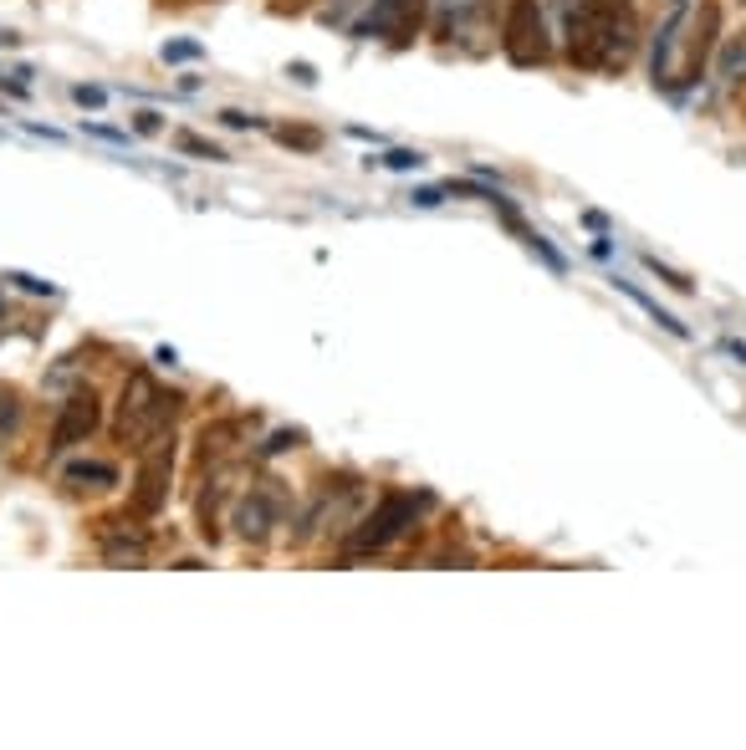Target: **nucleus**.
<instances>
[{
    "label": "nucleus",
    "instance_id": "9b49d317",
    "mask_svg": "<svg viewBox=\"0 0 746 750\" xmlns=\"http://www.w3.org/2000/svg\"><path fill=\"white\" fill-rule=\"evenodd\" d=\"M716 77L726 82V87H742V82H746V31H742V37H732L726 46H721Z\"/></svg>",
    "mask_w": 746,
    "mask_h": 750
},
{
    "label": "nucleus",
    "instance_id": "1a4fd4ad",
    "mask_svg": "<svg viewBox=\"0 0 746 750\" xmlns=\"http://www.w3.org/2000/svg\"><path fill=\"white\" fill-rule=\"evenodd\" d=\"M103 552H107V562H144L148 537H144V531H118V521H107Z\"/></svg>",
    "mask_w": 746,
    "mask_h": 750
},
{
    "label": "nucleus",
    "instance_id": "2eb2a0df",
    "mask_svg": "<svg viewBox=\"0 0 746 750\" xmlns=\"http://www.w3.org/2000/svg\"><path fill=\"white\" fill-rule=\"evenodd\" d=\"M277 138L287 148H322V133H312V128H277Z\"/></svg>",
    "mask_w": 746,
    "mask_h": 750
},
{
    "label": "nucleus",
    "instance_id": "39448f33",
    "mask_svg": "<svg viewBox=\"0 0 746 750\" xmlns=\"http://www.w3.org/2000/svg\"><path fill=\"white\" fill-rule=\"evenodd\" d=\"M169 470H174V439L159 435L148 445L144 465H138V480H134V511L138 515H159L164 500H169Z\"/></svg>",
    "mask_w": 746,
    "mask_h": 750
},
{
    "label": "nucleus",
    "instance_id": "4be33fe9",
    "mask_svg": "<svg viewBox=\"0 0 746 750\" xmlns=\"http://www.w3.org/2000/svg\"><path fill=\"white\" fill-rule=\"evenodd\" d=\"M87 133H93V138H107V144H128V133L103 128V123H87Z\"/></svg>",
    "mask_w": 746,
    "mask_h": 750
},
{
    "label": "nucleus",
    "instance_id": "412c9836",
    "mask_svg": "<svg viewBox=\"0 0 746 750\" xmlns=\"http://www.w3.org/2000/svg\"><path fill=\"white\" fill-rule=\"evenodd\" d=\"M72 97H77L82 107H103V103H107L103 87H72Z\"/></svg>",
    "mask_w": 746,
    "mask_h": 750
},
{
    "label": "nucleus",
    "instance_id": "0eeeda50",
    "mask_svg": "<svg viewBox=\"0 0 746 750\" xmlns=\"http://www.w3.org/2000/svg\"><path fill=\"white\" fill-rule=\"evenodd\" d=\"M419 11H425V0H373V11L363 15L359 37H388V41H410L414 27H419Z\"/></svg>",
    "mask_w": 746,
    "mask_h": 750
},
{
    "label": "nucleus",
    "instance_id": "9d476101",
    "mask_svg": "<svg viewBox=\"0 0 746 750\" xmlns=\"http://www.w3.org/2000/svg\"><path fill=\"white\" fill-rule=\"evenodd\" d=\"M480 11H486V0H435V37H455Z\"/></svg>",
    "mask_w": 746,
    "mask_h": 750
},
{
    "label": "nucleus",
    "instance_id": "393cba45",
    "mask_svg": "<svg viewBox=\"0 0 746 750\" xmlns=\"http://www.w3.org/2000/svg\"><path fill=\"white\" fill-rule=\"evenodd\" d=\"M138 133H159V113H138Z\"/></svg>",
    "mask_w": 746,
    "mask_h": 750
},
{
    "label": "nucleus",
    "instance_id": "423d86ee",
    "mask_svg": "<svg viewBox=\"0 0 746 750\" xmlns=\"http://www.w3.org/2000/svg\"><path fill=\"white\" fill-rule=\"evenodd\" d=\"M97 424H103V404H97L93 388H82L62 404L56 414V429H52V449H72V445H87L97 435Z\"/></svg>",
    "mask_w": 746,
    "mask_h": 750
},
{
    "label": "nucleus",
    "instance_id": "6e6552de",
    "mask_svg": "<svg viewBox=\"0 0 746 750\" xmlns=\"http://www.w3.org/2000/svg\"><path fill=\"white\" fill-rule=\"evenodd\" d=\"M277 515H281V500L271 496V490H256V496H246L236 506V527L246 541H261L271 527H277Z\"/></svg>",
    "mask_w": 746,
    "mask_h": 750
},
{
    "label": "nucleus",
    "instance_id": "7ed1b4c3",
    "mask_svg": "<svg viewBox=\"0 0 746 750\" xmlns=\"http://www.w3.org/2000/svg\"><path fill=\"white\" fill-rule=\"evenodd\" d=\"M429 506V496L419 490H388L369 515H363V527L348 537V556H369V552H384L394 537H404V527H414V515Z\"/></svg>",
    "mask_w": 746,
    "mask_h": 750
},
{
    "label": "nucleus",
    "instance_id": "f3484780",
    "mask_svg": "<svg viewBox=\"0 0 746 750\" xmlns=\"http://www.w3.org/2000/svg\"><path fill=\"white\" fill-rule=\"evenodd\" d=\"M164 62H200V41H169Z\"/></svg>",
    "mask_w": 746,
    "mask_h": 750
},
{
    "label": "nucleus",
    "instance_id": "b1692460",
    "mask_svg": "<svg viewBox=\"0 0 746 750\" xmlns=\"http://www.w3.org/2000/svg\"><path fill=\"white\" fill-rule=\"evenodd\" d=\"M414 205H419V210H435V205H441V189H414Z\"/></svg>",
    "mask_w": 746,
    "mask_h": 750
},
{
    "label": "nucleus",
    "instance_id": "f8f14e48",
    "mask_svg": "<svg viewBox=\"0 0 746 750\" xmlns=\"http://www.w3.org/2000/svg\"><path fill=\"white\" fill-rule=\"evenodd\" d=\"M68 486H118V465H103V460H77V465H68Z\"/></svg>",
    "mask_w": 746,
    "mask_h": 750
},
{
    "label": "nucleus",
    "instance_id": "6ab92c4d",
    "mask_svg": "<svg viewBox=\"0 0 746 750\" xmlns=\"http://www.w3.org/2000/svg\"><path fill=\"white\" fill-rule=\"evenodd\" d=\"M6 281H15L21 291H37V296H52V281H41V277H27V271H11Z\"/></svg>",
    "mask_w": 746,
    "mask_h": 750
},
{
    "label": "nucleus",
    "instance_id": "dca6fc26",
    "mask_svg": "<svg viewBox=\"0 0 746 750\" xmlns=\"http://www.w3.org/2000/svg\"><path fill=\"white\" fill-rule=\"evenodd\" d=\"M15 424H21V398L0 394V435H15Z\"/></svg>",
    "mask_w": 746,
    "mask_h": 750
},
{
    "label": "nucleus",
    "instance_id": "bb28decb",
    "mask_svg": "<svg viewBox=\"0 0 746 750\" xmlns=\"http://www.w3.org/2000/svg\"><path fill=\"white\" fill-rule=\"evenodd\" d=\"M0 46H21V37H15V31H0Z\"/></svg>",
    "mask_w": 746,
    "mask_h": 750
},
{
    "label": "nucleus",
    "instance_id": "4468645a",
    "mask_svg": "<svg viewBox=\"0 0 746 750\" xmlns=\"http://www.w3.org/2000/svg\"><path fill=\"white\" fill-rule=\"evenodd\" d=\"M179 148H185V154H195V158H210V164H226V154H220L210 138H200V133H179Z\"/></svg>",
    "mask_w": 746,
    "mask_h": 750
},
{
    "label": "nucleus",
    "instance_id": "a211bd4d",
    "mask_svg": "<svg viewBox=\"0 0 746 750\" xmlns=\"http://www.w3.org/2000/svg\"><path fill=\"white\" fill-rule=\"evenodd\" d=\"M379 164H388V169H419V164H425V154H414V148H394V154H384Z\"/></svg>",
    "mask_w": 746,
    "mask_h": 750
},
{
    "label": "nucleus",
    "instance_id": "f257e3e1",
    "mask_svg": "<svg viewBox=\"0 0 746 750\" xmlns=\"http://www.w3.org/2000/svg\"><path fill=\"white\" fill-rule=\"evenodd\" d=\"M634 46V15L624 0H583L568 15V56L573 66H624Z\"/></svg>",
    "mask_w": 746,
    "mask_h": 750
},
{
    "label": "nucleus",
    "instance_id": "20e7f679",
    "mask_svg": "<svg viewBox=\"0 0 746 750\" xmlns=\"http://www.w3.org/2000/svg\"><path fill=\"white\" fill-rule=\"evenodd\" d=\"M501 52L511 66H537L547 62V21L537 0H511L507 21H501Z\"/></svg>",
    "mask_w": 746,
    "mask_h": 750
},
{
    "label": "nucleus",
    "instance_id": "a878e982",
    "mask_svg": "<svg viewBox=\"0 0 746 750\" xmlns=\"http://www.w3.org/2000/svg\"><path fill=\"white\" fill-rule=\"evenodd\" d=\"M292 77L302 82V87H312V82H318V77H312V66H307V62H297V66H292Z\"/></svg>",
    "mask_w": 746,
    "mask_h": 750
},
{
    "label": "nucleus",
    "instance_id": "ddd939ff",
    "mask_svg": "<svg viewBox=\"0 0 746 750\" xmlns=\"http://www.w3.org/2000/svg\"><path fill=\"white\" fill-rule=\"evenodd\" d=\"M619 287H624V291H629V296H634V302H640V306H644V312H650V316H654V322H660V327H670V332H675V337H685V322H675V316H670V312H660V306H654V302H650V296H644V291H640V287H629V281H619Z\"/></svg>",
    "mask_w": 746,
    "mask_h": 750
},
{
    "label": "nucleus",
    "instance_id": "5701e85b",
    "mask_svg": "<svg viewBox=\"0 0 746 750\" xmlns=\"http://www.w3.org/2000/svg\"><path fill=\"white\" fill-rule=\"evenodd\" d=\"M220 123H226V128H251V123H261V118H246V113H236V107H226V113H220Z\"/></svg>",
    "mask_w": 746,
    "mask_h": 750
},
{
    "label": "nucleus",
    "instance_id": "aec40b11",
    "mask_svg": "<svg viewBox=\"0 0 746 750\" xmlns=\"http://www.w3.org/2000/svg\"><path fill=\"white\" fill-rule=\"evenodd\" d=\"M297 445H302V435H297V429H281V435L267 439V449H261V455H281V449H297Z\"/></svg>",
    "mask_w": 746,
    "mask_h": 750
},
{
    "label": "nucleus",
    "instance_id": "f03ea898",
    "mask_svg": "<svg viewBox=\"0 0 746 750\" xmlns=\"http://www.w3.org/2000/svg\"><path fill=\"white\" fill-rule=\"evenodd\" d=\"M179 404H185V398L174 394V388H159V383L148 378V373H134V378H128V388H123V404H118V424H113V435H118L123 445L148 449L159 435H169V429H174V414H179Z\"/></svg>",
    "mask_w": 746,
    "mask_h": 750
}]
</instances>
